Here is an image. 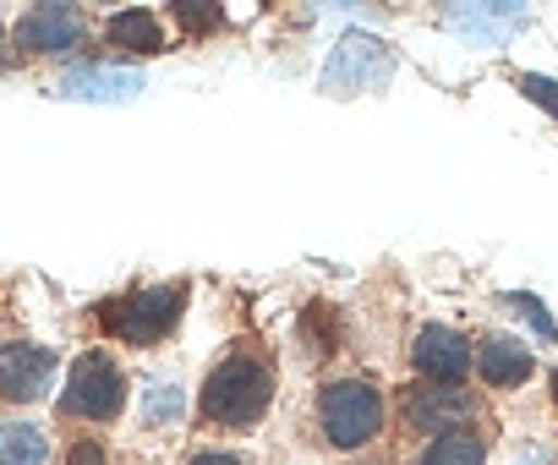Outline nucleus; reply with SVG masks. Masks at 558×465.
Masks as SVG:
<instances>
[{
	"mask_svg": "<svg viewBox=\"0 0 558 465\" xmlns=\"http://www.w3.org/2000/svg\"><path fill=\"white\" fill-rule=\"evenodd\" d=\"M274 400V372L257 362V356H230L208 372L203 383V416L219 421V427H257L263 411Z\"/></svg>",
	"mask_w": 558,
	"mask_h": 465,
	"instance_id": "f257e3e1",
	"label": "nucleus"
},
{
	"mask_svg": "<svg viewBox=\"0 0 558 465\" xmlns=\"http://www.w3.org/2000/svg\"><path fill=\"white\" fill-rule=\"evenodd\" d=\"M181 307H186V291L181 285H137L116 302L99 307L105 329L126 345H159L175 323H181Z\"/></svg>",
	"mask_w": 558,
	"mask_h": 465,
	"instance_id": "f03ea898",
	"label": "nucleus"
},
{
	"mask_svg": "<svg viewBox=\"0 0 558 465\" xmlns=\"http://www.w3.org/2000/svg\"><path fill=\"white\" fill-rule=\"evenodd\" d=\"M318 421H324V438L335 449H362L384 432V394L362 378H340V383H324L318 394Z\"/></svg>",
	"mask_w": 558,
	"mask_h": 465,
	"instance_id": "7ed1b4c3",
	"label": "nucleus"
},
{
	"mask_svg": "<svg viewBox=\"0 0 558 465\" xmlns=\"http://www.w3.org/2000/svg\"><path fill=\"white\" fill-rule=\"evenodd\" d=\"M126 405V372L110 351H83L66 389H61V411L77 421H116Z\"/></svg>",
	"mask_w": 558,
	"mask_h": 465,
	"instance_id": "20e7f679",
	"label": "nucleus"
},
{
	"mask_svg": "<svg viewBox=\"0 0 558 465\" xmlns=\"http://www.w3.org/2000/svg\"><path fill=\"white\" fill-rule=\"evenodd\" d=\"M400 416H405V427L438 438V432L465 427L476 416V400L460 394V389H449V383H405L400 389Z\"/></svg>",
	"mask_w": 558,
	"mask_h": 465,
	"instance_id": "39448f33",
	"label": "nucleus"
},
{
	"mask_svg": "<svg viewBox=\"0 0 558 465\" xmlns=\"http://www.w3.org/2000/svg\"><path fill=\"white\" fill-rule=\"evenodd\" d=\"M12 45L23 56H61L83 45V12L77 7H28L12 23Z\"/></svg>",
	"mask_w": 558,
	"mask_h": 465,
	"instance_id": "423d86ee",
	"label": "nucleus"
},
{
	"mask_svg": "<svg viewBox=\"0 0 558 465\" xmlns=\"http://www.w3.org/2000/svg\"><path fill=\"white\" fill-rule=\"evenodd\" d=\"M411 362H416L422 383H449V389H460V378L476 367L465 334L449 329V323H427V329L416 334V345H411Z\"/></svg>",
	"mask_w": 558,
	"mask_h": 465,
	"instance_id": "0eeeda50",
	"label": "nucleus"
},
{
	"mask_svg": "<svg viewBox=\"0 0 558 465\" xmlns=\"http://www.w3.org/2000/svg\"><path fill=\"white\" fill-rule=\"evenodd\" d=\"M56 378V356L45 345H28V340H12L0 345V400L7 405H34Z\"/></svg>",
	"mask_w": 558,
	"mask_h": 465,
	"instance_id": "6e6552de",
	"label": "nucleus"
},
{
	"mask_svg": "<svg viewBox=\"0 0 558 465\" xmlns=\"http://www.w3.org/2000/svg\"><path fill=\"white\" fill-rule=\"evenodd\" d=\"M384 77H389V50L362 39V34H351L324 66V88L329 94H362V88H378Z\"/></svg>",
	"mask_w": 558,
	"mask_h": 465,
	"instance_id": "1a4fd4ad",
	"label": "nucleus"
},
{
	"mask_svg": "<svg viewBox=\"0 0 558 465\" xmlns=\"http://www.w3.org/2000/svg\"><path fill=\"white\" fill-rule=\"evenodd\" d=\"M61 94H66V99H99V105H116V99H137V94H143V77H137V72L77 66V72L61 77Z\"/></svg>",
	"mask_w": 558,
	"mask_h": 465,
	"instance_id": "9d476101",
	"label": "nucleus"
},
{
	"mask_svg": "<svg viewBox=\"0 0 558 465\" xmlns=\"http://www.w3.org/2000/svg\"><path fill=\"white\" fill-rule=\"evenodd\" d=\"M531 351L525 345H514V340H487L482 351H476V372L493 383V389H520L525 378H531Z\"/></svg>",
	"mask_w": 558,
	"mask_h": 465,
	"instance_id": "9b49d317",
	"label": "nucleus"
},
{
	"mask_svg": "<svg viewBox=\"0 0 558 465\" xmlns=\"http://www.w3.org/2000/svg\"><path fill=\"white\" fill-rule=\"evenodd\" d=\"M105 39L116 45V50H132V56H154L159 45H165V34H159V17L154 12H116L110 17V28H105Z\"/></svg>",
	"mask_w": 558,
	"mask_h": 465,
	"instance_id": "f8f14e48",
	"label": "nucleus"
},
{
	"mask_svg": "<svg viewBox=\"0 0 558 465\" xmlns=\"http://www.w3.org/2000/svg\"><path fill=\"white\" fill-rule=\"evenodd\" d=\"M416 465H487V449L471 427H454V432H438Z\"/></svg>",
	"mask_w": 558,
	"mask_h": 465,
	"instance_id": "ddd939ff",
	"label": "nucleus"
},
{
	"mask_svg": "<svg viewBox=\"0 0 558 465\" xmlns=\"http://www.w3.org/2000/svg\"><path fill=\"white\" fill-rule=\"evenodd\" d=\"M50 443L34 421H0V465H45Z\"/></svg>",
	"mask_w": 558,
	"mask_h": 465,
	"instance_id": "4468645a",
	"label": "nucleus"
},
{
	"mask_svg": "<svg viewBox=\"0 0 558 465\" xmlns=\"http://www.w3.org/2000/svg\"><path fill=\"white\" fill-rule=\"evenodd\" d=\"M143 405H148V421L170 427V421H181V411H186V394H181V383H148Z\"/></svg>",
	"mask_w": 558,
	"mask_h": 465,
	"instance_id": "2eb2a0df",
	"label": "nucleus"
},
{
	"mask_svg": "<svg viewBox=\"0 0 558 465\" xmlns=\"http://www.w3.org/2000/svg\"><path fill=\"white\" fill-rule=\"evenodd\" d=\"M520 94H525L531 105H542V110L558 121V83H553V77H536V72H525V77H520Z\"/></svg>",
	"mask_w": 558,
	"mask_h": 465,
	"instance_id": "dca6fc26",
	"label": "nucleus"
},
{
	"mask_svg": "<svg viewBox=\"0 0 558 465\" xmlns=\"http://www.w3.org/2000/svg\"><path fill=\"white\" fill-rule=\"evenodd\" d=\"M509 307H520V313H531V329H536L542 340H553V334H558V323L547 318V307H536L531 296H509Z\"/></svg>",
	"mask_w": 558,
	"mask_h": 465,
	"instance_id": "f3484780",
	"label": "nucleus"
},
{
	"mask_svg": "<svg viewBox=\"0 0 558 465\" xmlns=\"http://www.w3.org/2000/svg\"><path fill=\"white\" fill-rule=\"evenodd\" d=\"M175 17L186 23V28H219V7H175Z\"/></svg>",
	"mask_w": 558,
	"mask_h": 465,
	"instance_id": "a211bd4d",
	"label": "nucleus"
},
{
	"mask_svg": "<svg viewBox=\"0 0 558 465\" xmlns=\"http://www.w3.org/2000/svg\"><path fill=\"white\" fill-rule=\"evenodd\" d=\"M66 465H105V443L99 438H83L66 449Z\"/></svg>",
	"mask_w": 558,
	"mask_h": 465,
	"instance_id": "6ab92c4d",
	"label": "nucleus"
},
{
	"mask_svg": "<svg viewBox=\"0 0 558 465\" xmlns=\"http://www.w3.org/2000/svg\"><path fill=\"white\" fill-rule=\"evenodd\" d=\"M186 465H246L241 454H230V449H203V454H192Z\"/></svg>",
	"mask_w": 558,
	"mask_h": 465,
	"instance_id": "aec40b11",
	"label": "nucleus"
},
{
	"mask_svg": "<svg viewBox=\"0 0 558 465\" xmlns=\"http://www.w3.org/2000/svg\"><path fill=\"white\" fill-rule=\"evenodd\" d=\"M547 383H553V405H558V367H553V378H547Z\"/></svg>",
	"mask_w": 558,
	"mask_h": 465,
	"instance_id": "412c9836",
	"label": "nucleus"
},
{
	"mask_svg": "<svg viewBox=\"0 0 558 465\" xmlns=\"http://www.w3.org/2000/svg\"><path fill=\"white\" fill-rule=\"evenodd\" d=\"M0 39H7V28H0ZM0 66H7V50H0Z\"/></svg>",
	"mask_w": 558,
	"mask_h": 465,
	"instance_id": "4be33fe9",
	"label": "nucleus"
}]
</instances>
